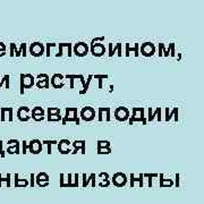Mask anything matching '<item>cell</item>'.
<instances>
[{
  "label": "cell",
  "mask_w": 204,
  "mask_h": 204,
  "mask_svg": "<svg viewBox=\"0 0 204 204\" xmlns=\"http://www.w3.org/2000/svg\"><path fill=\"white\" fill-rule=\"evenodd\" d=\"M121 44H123L121 42H117V43H116V45L113 47V43H112V42H110V43H109V48H108V56L112 57L113 55L117 52V55H118L119 58H120V57H123Z\"/></svg>",
  "instance_id": "17"
},
{
  "label": "cell",
  "mask_w": 204,
  "mask_h": 204,
  "mask_svg": "<svg viewBox=\"0 0 204 204\" xmlns=\"http://www.w3.org/2000/svg\"><path fill=\"white\" fill-rule=\"evenodd\" d=\"M71 144L74 146V150L71 152V154H76L78 151H81L82 154L86 153V141H84V139H76Z\"/></svg>",
  "instance_id": "13"
},
{
  "label": "cell",
  "mask_w": 204,
  "mask_h": 204,
  "mask_svg": "<svg viewBox=\"0 0 204 204\" xmlns=\"http://www.w3.org/2000/svg\"><path fill=\"white\" fill-rule=\"evenodd\" d=\"M169 52H170V56L171 57H175L176 56V49H175V43L171 42V43H169Z\"/></svg>",
  "instance_id": "42"
},
{
  "label": "cell",
  "mask_w": 204,
  "mask_h": 204,
  "mask_svg": "<svg viewBox=\"0 0 204 204\" xmlns=\"http://www.w3.org/2000/svg\"><path fill=\"white\" fill-rule=\"evenodd\" d=\"M27 153V142L26 141H23V154Z\"/></svg>",
  "instance_id": "56"
},
{
  "label": "cell",
  "mask_w": 204,
  "mask_h": 204,
  "mask_svg": "<svg viewBox=\"0 0 204 204\" xmlns=\"http://www.w3.org/2000/svg\"><path fill=\"white\" fill-rule=\"evenodd\" d=\"M179 178H180V175L176 174V177H175V179H176V180H175V183H174V185L176 187H179V185H180V184H179V180H180Z\"/></svg>",
  "instance_id": "51"
},
{
  "label": "cell",
  "mask_w": 204,
  "mask_h": 204,
  "mask_svg": "<svg viewBox=\"0 0 204 204\" xmlns=\"http://www.w3.org/2000/svg\"><path fill=\"white\" fill-rule=\"evenodd\" d=\"M159 186L162 188V187H172L174 186V180L172 179H166L163 174L159 175Z\"/></svg>",
  "instance_id": "21"
},
{
  "label": "cell",
  "mask_w": 204,
  "mask_h": 204,
  "mask_svg": "<svg viewBox=\"0 0 204 204\" xmlns=\"http://www.w3.org/2000/svg\"><path fill=\"white\" fill-rule=\"evenodd\" d=\"M108 75L107 74H103V75H98V74H95V75H93V78H95V80H99V81H103V80H106V78H108Z\"/></svg>",
  "instance_id": "44"
},
{
  "label": "cell",
  "mask_w": 204,
  "mask_h": 204,
  "mask_svg": "<svg viewBox=\"0 0 204 204\" xmlns=\"http://www.w3.org/2000/svg\"><path fill=\"white\" fill-rule=\"evenodd\" d=\"M93 178H97V176H95V174H91L90 175V177L89 178H86V180H85V185H84V187H86L87 185L90 184V181H92V179Z\"/></svg>",
  "instance_id": "48"
},
{
  "label": "cell",
  "mask_w": 204,
  "mask_h": 204,
  "mask_svg": "<svg viewBox=\"0 0 204 204\" xmlns=\"http://www.w3.org/2000/svg\"><path fill=\"white\" fill-rule=\"evenodd\" d=\"M90 52L94 57H102L106 53V47L103 43H93L90 48Z\"/></svg>",
  "instance_id": "11"
},
{
  "label": "cell",
  "mask_w": 204,
  "mask_h": 204,
  "mask_svg": "<svg viewBox=\"0 0 204 204\" xmlns=\"http://www.w3.org/2000/svg\"><path fill=\"white\" fill-rule=\"evenodd\" d=\"M162 56H166V57H169L170 56V52H169V47L166 48L165 43H159V57H162Z\"/></svg>",
  "instance_id": "26"
},
{
  "label": "cell",
  "mask_w": 204,
  "mask_h": 204,
  "mask_svg": "<svg viewBox=\"0 0 204 204\" xmlns=\"http://www.w3.org/2000/svg\"><path fill=\"white\" fill-rule=\"evenodd\" d=\"M35 183L39 187H48L50 184V177L47 172H39L35 176Z\"/></svg>",
  "instance_id": "10"
},
{
  "label": "cell",
  "mask_w": 204,
  "mask_h": 204,
  "mask_svg": "<svg viewBox=\"0 0 204 204\" xmlns=\"http://www.w3.org/2000/svg\"><path fill=\"white\" fill-rule=\"evenodd\" d=\"M155 53V45L152 42H143L141 44V55L146 58L152 57Z\"/></svg>",
  "instance_id": "7"
},
{
  "label": "cell",
  "mask_w": 204,
  "mask_h": 204,
  "mask_svg": "<svg viewBox=\"0 0 204 204\" xmlns=\"http://www.w3.org/2000/svg\"><path fill=\"white\" fill-rule=\"evenodd\" d=\"M6 55V45L3 42H0V57H3Z\"/></svg>",
  "instance_id": "43"
},
{
  "label": "cell",
  "mask_w": 204,
  "mask_h": 204,
  "mask_svg": "<svg viewBox=\"0 0 204 204\" xmlns=\"http://www.w3.org/2000/svg\"><path fill=\"white\" fill-rule=\"evenodd\" d=\"M103 41H104V36H100V38L92 39V40H91V44H93V43H99V42H103Z\"/></svg>",
  "instance_id": "46"
},
{
  "label": "cell",
  "mask_w": 204,
  "mask_h": 204,
  "mask_svg": "<svg viewBox=\"0 0 204 204\" xmlns=\"http://www.w3.org/2000/svg\"><path fill=\"white\" fill-rule=\"evenodd\" d=\"M155 117H158V120H161V108L160 107H158L157 109L154 110V111H152L151 116H149L148 117V120L149 121H152Z\"/></svg>",
  "instance_id": "28"
},
{
  "label": "cell",
  "mask_w": 204,
  "mask_h": 204,
  "mask_svg": "<svg viewBox=\"0 0 204 204\" xmlns=\"http://www.w3.org/2000/svg\"><path fill=\"white\" fill-rule=\"evenodd\" d=\"M48 112V116H51V115H58V113H60V108H52V107H49L47 110Z\"/></svg>",
  "instance_id": "38"
},
{
  "label": "cell",
  "mask_w": 204,
  "mask_h": 204,
  "mask_svg": "<svg viewBox=\"0 0 204 204\" xmlns=\"http://www.w3.org/2000/svg\"><path fill=\"white\" fill-rule=\"evenodd\" d=\"M47 119H48V121H60V120L62 119V117L60 116V113H58V115L48 116Z\"/></svg>",
  "instance_id": "39"
},
{
  "label": "cell",
  "mask_w": 204,
  "mask_h": 204,
  "mask_svg": "<svg viewBox=\"0 0 204 204\" xmlns=\"http://www.w3.org/2000/svg\"><path fill=\"white\" fill-rule=\"evenodd\" d=\"M64 78H66V80H80L81 82H82V84H85V80H84V76L83 75H65L64 76Z\"/></svg>",
  "instance_id": "33"
},
{
  "label": "cell",
  "mask_w": 204,
  "mask_h": 204,
  "mask_svg": "<svg viewBox=\"0 0 204 204\" xmlns=\"http://www.w3.org/2000/svg\"><path fill=\"white\" fill-rule=\"evenodd\" d=\"M3 78V82L6 83V89H9V78H10V76L9 75H5Z\"/></svg>",
  "instance_id": "53"
},
{
  "label": "cell",
  "mask_w": 204,
  "mask_h": 204,
  "mask_svg": "<svg viewBox=\"0 0 204 204\" xmlns=\"http://www.w3.org/2000/svg\"><path fill=\"white\" fill-rule=\"evenodd\" d=\"M115 118L118 121H127L129 119V110L126 107H118L115 110Z\"/></svg>",
  "instance_id": "9"
},
{
  "label": "cell",
  "mask_w": 204,
  "mask_h": 204,
  "mask_svg": "<svg viewBox=\"0 0 204 204\" xmlns=\"http://www.w3.org/2000/svg\"><path fill=\"white\" fill-rule=\"evenodd\" d=\"M49 83H50V77L48 76L47 78H43V80H38L35 85L38 89H49Z\"/></svg>",
  "instance_id": "25"
},
{
  "label": "cell",
  "mask_w": 204,
  "mask_h": 204,
  "mask_svg": "<svg viewBox=\"0 0 204 204\" xmlns=\"http://www.w3.org/2000/svg\"><path fill=\"white\" fill-rule=\"evenodd\" d=\"M48 76H49L48 74H39L38 76H36V78H38V80H43V78H47Z\"/></svg>",
  "instance_id": "57"
},
{
  "label": "cell",
  "mask_w": 204,
  "mask_h": 204,
  "mask_svg": "<svg viewBox=\"0 0 204 204\" xmlns=\"http://www.w3.org/2000/svg\"><path fill=\"white\" fill-rule=\"evenodd\" d=\"M27 150L32 154H39L42 151V143L39 139H32L30 143H27Z\"/></svg>",
  "instance_id": "12"
},
{
  "label": "cell",
  "mask_w": 204,
  "mask_h": 204,
  "mask_svg": "<svg viewBox=\"0 0 204 204\" xmlns=\"http://www.w3.org/2000/svg\"><path fill=\"white\" fill-rule=\"evenodd\" d=\"M143 174H139V177L135 178V175L132 174L130 175V187H134L135 186V183H139V187H143Z\"/></svg>",
  "instance_id": "23"
},
{
  "label": "cell",
  "mask_w": 204,
  "mask_h": 204,
  "mask_svg": "<svg viewBox=\"0 0 204 204\" xmlns=\"http://www.w3.org/2000/svg\"><path fill=\"white\" fill-rule=\"evenodd\" d=\"M15 184H14V186L15 187H27L30 185L29 180L27 179H19L18 177V174H15Z\"/></svg>",
  "instance_id": "24"
},
{
  "label": "cell",
  "mask_w": 204,
  "mask_h": 204,
  "mask_svg": "<svg viewBox=\"0 0 204 204\" xmlns=\"http://www.w3.org/2000/svg\"><path fill=\"white\" fill-rule=\"evenodd\" d=\"M7 153L9 154H19L21 152H19V146H14V145H8V148H7L6 150Z\"/></svg>",
  "instance_id": "36"
},
{
  "label": "cell",
  "mask_w": 204,
  "mask_h": 204,
  "mask_svg": "<svg viewBox=\"0 0 204 204\" xmlns=\"http://www.w3.org/2000/svg\"><path fill=\"white\" fill-rule=\"evenodd\" d=\"M3 183H6V186L10 187V174H7L6 178L3 177V175L0 174V187L3 186Z\"/></svg>",
  "instance_id": "34"
},
{
  "label": "cell",
  "mask_w": 204,
  "mask_h": 204,
  "mask_svg": "<svg viewBox=\"0 0 204 204\" xmlns=\"http://www.w3.org/2000/svg\"><path fill=\"white\" fill-rule=\"evenodd\" d=\"M97 145H98V149L100 148H110L111 146V143L109 141H106V139H99L97 142Z\"/></svg>",
  "instance_id": "37"
},
{
  "label": "cell",
  "mask_w": 204,
  "mask_h": 204,
  "mask_svg": "<svg viewBox=\"0 0 204 204\" xmlns=\"http://www.w3.org/2000/svg\"><path fill=\"white\" fill-rule=\"evenodd\" d=\"M44 52H45V48L43 43H41V42H33V43H31L30 53L33 57H36V58L42 57L44 55Z\"/></svg>",
  "instance_id": "5"
},
{
  "label": "cell",
  "mask_w": 204,
  "mask_h": 204,
  "mask_svg": "<svg viewBox=\"0 0 204 204\" xmlns=\"http://www.w3.org/2000/svg\"><path fill=\"white\" fill-rule=\"evenodd\" d=\"M32 117V119L33 120H35V121H42V120H44V116H31Z\"/></svg>",
  "instance_id": "50"
},
{
  "label": "cell",
  "mask_w": 204,
  "mask_h": 204,
  "mask_svg": "<svg viewBox=\"0 0 204 204\" xmlns=\"http://www.w3.org/2000/svg\"><path fill=\"white\" fill-rule=\"evenodd\" d=\"M85 180H86V174H83V185H82L83 187L85 185Z\"/></svg>",
  "instance_id": "58"
},
{
  "label": "cell",
  "mask_w": 204,
  "mask_h": 204,
  "mask_svg": "<svg viewBox=\"0 0 204 204\" xmlns=\"http://www.w3.org/2000/svg\"><path fill=\"white\" fill-rule=\"evenodd\" d=\"M31 112H32V116H45V111L42 107H34L31 110Z\"/></svg>",
  "instance_id": "31"
},
{
  "label": "cell",
  "mask_w": 204,
  "mask_h": 204,
  "mask_svg": "<svg viewBox=\"0 0 204 204\" xmlns=\"http://www.w3.org/2000/svg\"><path fill=\"white\" fill-rule=\"evenodd\" d=\"M62 125H66L67 123L74 121L76 125H80V118L77 116V108L76 107H68L66 108V115L62 117Z\"/></svg>",
  "instance_id": "2"
},
{
  "label": "cell",
  "mask_w": 204,
  "mask_h": 204,
  "mask_svg": "<svg viewBox=\"0 0 204 204\" xmlns=\"http://www.w3.org/2000/svg\"><path fill=\"white\" fill-rule=\"evenodd\" d=\"M8 145H14V146H19V141L18 139H9L7 142Z\"/></svg>",
  "instance_id": "47"
},
{
  "label": "cell",
  "mask_w": 204,
  "mask_h": 204,
  "mask_svg": "<svg viewBox=\"0 0 204 204\" xmlns=\"http://www.w3.org/2000/svg\"><path fill=\"white\" fill-rule=\"evenodd\" d=\"M113 91V85H110V92Z\"/></svg>",
  "instance_id": "60"
},
{
  "label": "cell",
  "mask_w": 204,
  "mask_h": 204,
  "mask_svg": "<svg viewBox=\"0 0 204 204\" xmlns=\"http://www.w3.org/2000/svg\"><path fill=\"white\" fill-rule=\"evenodd\" d=\"M178 111H179V109H178L177 107H176V108H174V109L171 110V111H169V113H168V116H166V121H169L170 120V119L172 118V117H174L175 118V120L176 121H178Z\"/></svg>",
  "instance_id": "27"
},
{
  "label": "cell",
  "mask_w": 204,
  "mask_h": 204,
  "mask_svg": "<svg viewBox=\"0 0 204 204\" xmlns=\"http://www.w3.org/2000/svg\"><path fill=\"white\" fill-rule=\"evenodd\" d=\"M80 117L83 121H92L95 118V110L93 107H83L80 112Z\"/></svg>",
  "instance_id": "6"
},
{
  "label": "cell",
  "mask_w": 204,
  "mask_h": 204,
  "mask_svg": "<svg viewBox=\"0 0 204 204\" xmlns=\"http://www.w3.org/2000/svg\"><path fill=\"white\" fill-rule=\"evenodd\" d=\"M71 144V141H69L68 139H60L59 142H58V151H59L61 154H68V153H71V150L69 149Z\"/></svg>",
  "instance_id": "16"
},
{
  "label": "cell",
  "mask_w": 204,
  "mask_h": 204,
  "mask_svg": "<svg viewBox=\"0 0 204 204\" xmlns=\"http://www.w3.org/2000/svg\"><path fill=\"white\" fill-rule=\"evenodd\" d=\"M98 154H110L111 153V148H100L98 149Z\"/></svg>",
  "instance_id": "40"
},
{
  "label": "cell",
  "mask_w": 204,
  "mask_h": 204,
  "mask_svg": "<svg viewBox=\"0 0 204 204\" xmlns=\"http://www.w3.org/2000/svg\"><path fill=\"white\" fill-rule=\"evenodd\" d=\"M26 47H27V43H22L21 47H19V49H17L15 52V56L16 57H19L23 55V57H26Z\"/></svg>",
  "instance_id": "30"
},
{
  "label": "cell",
  "mask_w": 204,
  "mask_h": 204,
  "mask_svg": "<svg viewBox=\"0 0 204 204\" xmlns=\"http://www.w3.org/2000/svg\"><path fill=\"white\" fill-rule=\"evenodd\" d=\"M51 85L55 89H62L65 86V82H64V75L62 74H53L50 78Z\"/></svg>",
  "instance_id": "14"
},
{
  "label": "cell",
  "mask_w": 204,
  "mask_h": 204,
  "mask_svg": "<svg viewBox=\"0 0 204 204\" xmlns=\"http://www.w3.org/2000/svg\"><path fill=\"white\" fill-rule=\"evenodd\" d=\"M180 59H181V53L179 52L178 53V60H180Z\"/></svg>",
  "instance_id": "59"
},
{
  "label": "cell",
  "mask_w": 204,
  "mask_h": 204,
  "mask_svg": "<svg viewBox=\"0 0 204 204\" xmlns=\"http://www.w3.org/2000/svg\"><path fill=\"white\" fill-rule=\"evenodd\" d=\"M128 179L127 176L124 172H116L111 178V183L115 185L116 187H124L127 184Z\"/></svg>",
  "instance_id": "8"
},
{
  "label": "cell",
  "mask_w": 204,
  "mask_h": 204,
  "mask_svg": "<svg viewBox=\"0 0 204 204\" xmlns=\"http://www.w3.org/2000/svg\"><path fill=\"white\" fill-rule=\"evenodd\" d=\"M143 177L148 178L149 179V187H152V180H153V178H157L159 177V174H157V172H154V174H143Z\"/></svg>",
  "instance_id": "35"
},
{
  "label": "cell",
  "mask_w": 204,
  "mask_h": 204,
  "mask_svg": "<svg viewBox=\"0 0 204 204\" xmlns=\"http://www.w3.org/2000/svg\"><path fill=\"white\" fill-rule=\"evenodd\" d=\"M42 145L43 144H45L48 146V151H47V153L48 154H51L52 153V150H51V146L52 145H55V144H58V141H56V139H44V141H42Z\"/></svg>",
  "instance_id": "29"
},
{
  "label": "cell",
  "mask_w": 204,
  "mask_h": 204,
  "mask_svg": "<svg viewBox=\"0 0 204 204\" xmlns=\"http://www.w3.org/2000/svg\"><path fill=\"white\" fill-rule=\"evenodd\" d=\"M110 108L109 107H101L98 109V120L100 121H103V116L106 115V120L107 121H110Z\"/></svg>",
  "instance_id": "19"
},
{
  "label": "cell",
  "mask_w": 204,
  "mask_h": 204,
  "mask_svg": "<svg viewBox=\"0 0 204 204\" xmlns=\"http://www.w3.org/2000/svg\"><path fill=\"white\" fill-rule=\"evenodd\" d=\"M30 178H31V180H30V186L33 188V187H34V185H35V175H34V174H31Z\"/></svg>",
  "instance_id": "49"
},
{
  "label": "cell",
  "mask_w": 204,
  "mask_h": 204,
  "mask_svg": "<svg viewBox=\"0 0 204 204\" xmlns=\"http://www.w3.org/2000/svg\"><path fill=\"white\" fill-rule=\"evenodd\" d=\"M92 78H93V75H90V76L87 77V80H86L85 84L83 85V90H81V91H80V94H81V95L85 94L86 92H87V90H89V87H90V84H91Z\"/></svg>",
  "instance_id": "32"
},
{
  "label": "cell",
  "mask_w": 204,
  "mask_h": 204,
  "mask_svg": "<svg viewBox=\"0 0 204 204\" xmlns=\"http://www.w3.org/2000/svg\"><path fill=\"white\" fill-rule=\"evenodd\" d=\"M3 141H0V157L5 158V151H3Z\"/></svg>",
  "instance_id": "54"
},
{
  "label": "cell",
  "mask_w": 204,
  "mask_h": 204,
  "mask_svg": "<svg viewBox=\"0 0 204 204\" xmlns=\"http://www.w3.org/2000/svg\"><path fill=\"white\" fill-rule=\"evenodd\" d=\"M99 178H101L100 179V183H99V186L100 187H108L110 185V180H109V175H108V172H101L100 175H99Z\"/></svg>",
  "instance_id": "22"
},
{
  "label": "cell",
  "mask_w": 204,
  "mask_h": 204,
  "mask_svg": "<svg viewBox=\"0 0 204 204\" xmlns=\"http://www.w3.org/2000/svg\"><path fill=\"white\" fill-rule=\"evenodd\" d=\"M130 52H134L135 57L139 56V43H134L130 45V43H126V49H125V56L129 57Z\"/></svg>",
  "instance_id": "18"
},
{
  "label": "cell",
  "mask_w": 204,
  "mask_h": 204,
  "mask_svg": "<svg viewBox=\"0 0 204 204\" xmlns=\"http://www.w3.org/2000/svg\"><path fill=\"white\" fill-rule=\"evenodd\" d=\"M1 111V121H5L6 120V112H8V120L9 121H13V108L12 107H3L0 109Z\"/></svg>",
  "instance_id": "20"
},
{
  "label": "cell",
  "mask_w": 204,
  "mask_h": 204,
  "mask_svg": "<svg viewBox=\"0 0 204 204\" xmlns=\"http://www.w3.org/2000/svg\"><path fill=\"white\" fill-rule=\"evenodd\" d=\"M53 47H57V43H47L45 45V55L47 57H50V48H53Z\"/></svg>",
  "instance_id": "41"
},
{
  "label": "cell",
  "mask_w": 204,
  "mask_h": 204,
  "mask_svg": "<svg viewBox=\"0 0 204 204\" xmlns=\"http://www.w3.org/2000/svg\"><path fill=\"white\" fill-rule=\"evenodd\" d=\"M16 50H17V47H16L15 43H10V56L12 57L15 56Z\"/></svg>",
  "instance_id": "45"
},
{
  "label": "cell",
  "mask_w": 204,
  "mask_h": 204,
  "mask_svg": "<svg viewBox=\"0 0 204 204\" xmlns=\"http://www.w3.org/2000/svg\"><path fill=\"white\" fill-rule=\"evenodd\" d=\"M89 52L90 48L85 42H77L73 47V53L76 57H85Z\"/></svg>",
  "instance_id": "4"
},
{
  "label": "cell",
  "mask_w": 204,
  "mask_h": 204,
  "mask_svg": "<svg viewBox=\"0 0 204 204\" xmlns=\"http://www.w3.org/2000/svg\"><path fill=\"white\" fill-rule=\"evenodd\" d=\"M30 112H31V110L29 107H19L17 110V118L21 121H23V123L29 121L31 118Z\"/></svg>",
  "instance_id": "15"
},
{
  "label": "cell",
  "mask_w": 204,
  "mask_h": 204,
  "mask_svg": "<svg viewBox=\"0 0 204 204\" xmlns=\"http://www.w3.org/2000/svg\"><path fill=\"white\" fill-rule=\"evenodd\" d=\"M21 93L22 95L24 94V90L31 89L34 84H35V77L32 74H21Z\"/></svg>",
  "instance_id": "3"
},
{
  "label": "cell",
  "mask_w": 204,
  "mask_h": 204,
  "mask_svg": "<svg viewBox=\"0 0 204 204\" xmlns=\"http://www.w3.org/2000/svg\"><path fill=\"white\" fill-rule=\"evenodd\" d=\"M132 117H129L128 119V124L129 125H133V123L135 121H141L143 125L146 124V118H145V109L143 107H134L133 109H132Z\"/></svg>",
  "instance_id": "1"
},
{
  "label": "cell",
  "mask_w": 204,
  "mask_h": 204,
  "mask_svg": "<svg viewBox=\"0 0 204 204\" xmlns=\"http://www.w3.org/2000/svg\"><path fill=\"white\" fill-rule=\"evenodd\" d=\"M73 177H74L73 184L75 185V187H78V174H74L73 175Z\"/></svg>",
  "instance_id": "52"
},
{
  "label": "cell",
  "mask_w": 204,
  "mask_h": 204,
  "mask_svg": "<svg viewBox=\"0 0 204 204\" xmlns=\"http://www.w3.org/2000/svg\"><path fill=\"white\" fill-rule=\"evenodd\" d=\"M59 180H60V184H59L60 187H62V185L65 184V174H62V172L60 174V179H59Z\"/></svg>",
  "instance_id": "55"
}]
</instances>
